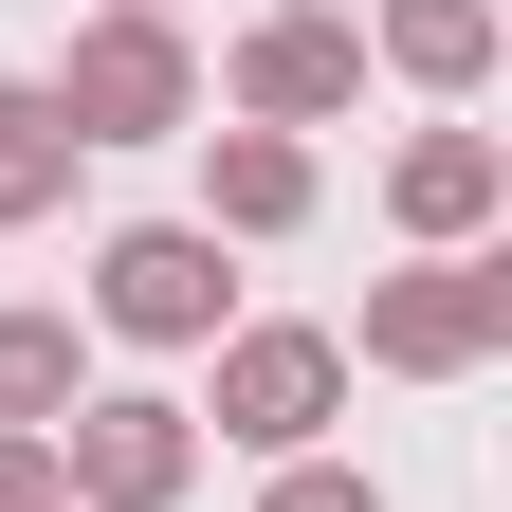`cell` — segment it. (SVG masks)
<instances>
[{
	"label": "cell",
	"mask_w": 512,
	"mask_h": 512,
	"mask_svg": "<svg viewBox=\"0 0 512 512\" xmlns=\"http://www.w3.org/2000/svg\"><path fill=\"white\" fill-rule=\"evenodd\" d=\"M92 330H110V348H220V330H238L220 238H202V220H128V238H92Z\"/></svg>",
	"instance_id": "7a4b0ae2"
},
{
	"label": "cell",
	"mask_w": 512,
	"mask_h": 512,
	"mask_svg": "<svg viewBox=\"0 0 512 512\" xmlns=\"http://www.w3.org/2000/svg\"><path fill=\"white\" fill-rule=\"evenodd\" d=\"M74 165H92V147H74V128H55V92L19 74V92H0V238H19V220H55V202H74Z\"/></svg>",
	"instance_id": "8fae6325"
},
{
	"label": "cell",
	"mask_w": 512,
	"mask_h": 512,
	"mask_svg": "<svg viewBox=\"0 0 512 512\" xmlns=\"http://www.w3.org/2000/svg\"><path fill=\"white\" fill-rule=\"evenodd\" d=\"M256 512H384V494H366L348 458H275V494H256Z\"/></svg>",
	"instance_id": "7c38bea8"
},
{
	"label": "cell",
	"mask_w": 512,
	"mask_h": 512,
	"mask_svg": "<svg viewBox=\"0 0 512 512\" xmlns=\"http://www.w3.org/2000/svg\"><path fill=\"white\" fill-rule=\"evenodd\" d=\"M311 220V147L275 128H202V238H293Z\"/></svg>",
	"instance_id": "ba28073f"
},
{
	"label": "cell",
	"mask_w": 512,
	"mask_h": 512,
	"mask_svg": "<svg viewBox=\"0 0 512 512\" xmlns=\"http://www.w3.org/2000/svg\"><path fill=\"white\" fill-rule=\"evenodd\" d=\"M494 202H512V147H494V128H421V147L384 165V220L439 238V256H476V238H494Z\"/></svg>",
	"instance_id": "52a82bcc"
},
{
	"label": "cell",
	"mask_w": 512,
	"mask_h": 512,
	"mask_svg": "<svg viewBox=\"0 0 512 512\" xmlns=\"http://www.w3.org/2000/svg\"><path fill=\"white\" fill-rule=\"evenodd\" d=\"M37 92L74 147H165V128H202V55H183V19H74V55Z\"/></svg>",
	"instance_id": "6da1fadb"
},
{
	"label": "cell",
	"mask_w": 512,
	"mask_h": 512,
	"mask_svg": "<svg viewBox=\"0 0 512 512\" xmlns=\"http://www.w3.org/2000/svg\"><path fill=\"white\" fill-rule=\"evenodd\" d=\"M0 512H74V476H55V439H0Z\"/></svg>",
	"instance_id": "4fadbf2b"
},
{
	"label": "cell",
	"mask_w": 512,
	"mask_h": 512,
	"mask_svg": "<svg viewBox=\"0 0 512 512\" xmlns=\"http://www.w3.org/2000/svg\"><path fill=\"white\" fill-rule=\"evenodd\" d=\"M92 403V330L74 311H0V439H55Z\"/></svg>",
	"instance_id": "9c48e42d"
},
{
	"label": "cell",
	"mask_w": 512,
	"mask_h": 512,
	"mask_svg": "<svg viewBox=\"0 0 512 512\" xmlns=\"http://www.w3.org/2000/svg\"><path fill=\"white\" fill-rule=\"evenodd\" d=\"M183 421H220L238 458H311L348 421V330H220V384Z\"/></svg>",
	"instance_id": "3957f363"
},
{
	"label": "cell",
	"mask_w": 512,
	"mask_h": 512,
	"mask_svg": "<svg viewBox=\"0 0 512 512\" xmlns=\"http://www.w3.org/2000/svg\"><path fill=\"white\" fill-rule=\"evenodd\" d=\"M55 476H74L92 512H165L183 476H202V421H183L165 384H92V403L55 421Z\"/></svg>",
	"instance_id": "5b68a950"
},
{
	"label": "cell",
	"mask_w": 512,
	"mask_h": 512,
	"mask_svg": "<svg viewBox=\"0 0 512 512\" xmlns=\"http://www.w3.org/2000/svg\"><path fill=\"white\" fill-rule=\"evenodd\" d=\"M366 55L421 74V92H476L494 74V0H366Z\"/></svg>",
	"instance_id": "30bf717a"
},
{
	"label": "cell",
	"mask_w": 512,
	"mask_h": 512,
	"mask_svg": "<svg viewBox=\"0 0 512 512\" xmlns=\"http://www.w3.org/2000/svg\"><path fill=\"white\" fill-rule=\"evenodd\" d=\"M92 19H183V0H92Z\"/></svg>",
	"instance_id": "5bb4252c"
},
{
	"label": "cell",
	"mask_w": 512,
	"mask_h": 512,
	"mask_svg": "<svg viewBox=\"0 0 512 512\" xmlns=\"http://www.w3.org/2000/svg\"><path fill=\"white\" fill-rule=\"evenodd\" d=\"M330 110H366V19H348V0H293V19H256V37H238V128L311 147Z\"/></svg>",
	"instance_id": "8992f818"
},
{
	"label": "cell",
	"mask_w": 512,
	"mask_h": 512,
	"mask_svg": "<svg viewBox=\"0 0 512 512\" xmlns=\"http://www.w3.org/2000/svg\"><path fill=\"white\" fill-rule=\"evenodd\" d=\"M494 348H512V256H421L366 293V366H403V384H458Z\"/></svg>",
	"instance_id": "277c9868"
}]
</instances>
